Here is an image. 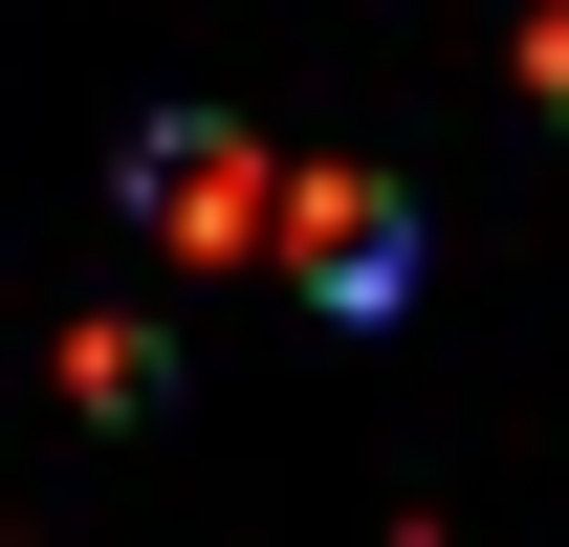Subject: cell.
<instances>
[{
	"instance_id": "obj_3",
	"label": "cell",
	"mask_w": 569,
	"mask_h": 547,
	"mask_svg": "<svg viewBox=\"0 0 569 547\" xmlns=\"http://www.w3.org/2000/svg\"><path fill=\"white\" fill-rule=\"evenodd\" d=\"M526 67H548V110H569V22H548V44H526Z\"/></svg>"
},
{
	"instance_id": "obj_2",
	"label": "cell",
	"mask_w": 569,
	"mask_h": 547,
	"mask_svg": "<svg viewBox=\"0 0 569 547\" xmlns=\"http://www.w3.org/2000/svg\"><path fill=\"white\" fill-rule=\"evenodd\" d=\"M263 263H307V307H395L417 285V219L372 198V176H284V241Z\"/></svg>"
},
{
	"instance_id": "obj_1",
	"label": "cell",
	"mask_w": 569,
	"mask_h": 547,
	"mask_svg": "<svg viewBox=\"0 0 569 547\" xmlns=\"http://www.w3.org/2000/svg\"><path fill=\"white\" fill-rule=\"evenodd\" d=\"M132 219L176 241V263H263V241H284V153H241V132H153V153H132Z\"/></svg>"
}]
</instances>
